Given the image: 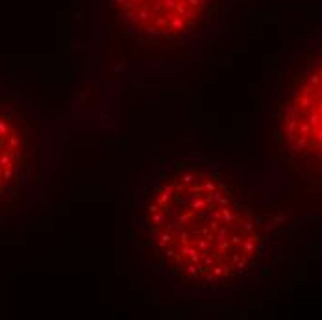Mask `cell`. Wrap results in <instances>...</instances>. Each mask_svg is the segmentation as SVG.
Returning a JSON list of instances; mask_svg holds the SVG:
<instances>
[{
	"label": "cell",
	"mask_w": 322,
	"mask_h": 320,
	"mask_svg": "<svg viewBox=\"0 0 322 320\" xmlns=\"http://www.w3.org/2000/svg\"><path fill=\"white\" fill-rule=\"evenodd\" d=\"M35 152V128L28 107L0 94V203L24 189Z\"/></svg>",
	"instance_id": "3"
},
{
	"label": "cell",
	"mask_w": 322,
	"mask_h": 320,
	"mask_svg": "<svg viewBox=\"0 0 322 320\" xmlns=\"http://www.w3.org/2000/svg\"><path fill=\"white\" fill-rule=\"evenodd\" d=\"M143 228L172 272L202 283L243 276L267 240L237 187L204 165H174L156 181L144 202Z\"/></svg>",
	"instance_id": "1"
},
{
	"label": "cell",
	"mask_w": 322,
	"mask_h": 320,
	"mask_svg": "<svg viewBox=\"0 0 322 320\" xmlns=\"http://www.w3.org/2000/svg\"><path fill=\"white\" fill-rule=\"evenodd\" d=\"M209 0H113L124 21L141 35L178 39L204 15Z\"/></svg>",
	"instance_id": "4"
},
{
	"label": "cell",
	"mask_w": 322,
	"mask_h": 320,
	"mask_svg": "<svg viewBox=\"0 0 322 320\" xmlns=\"http://www.w3.org/2000/svg\"><path fill=\"white\" fill-rule=\"evenodd\" d=\"M282 133L287 150L298 159L320 163V56L300 69L285 98Z\"/></svg>",
	"instance_id": "2"
}]
</instances>
